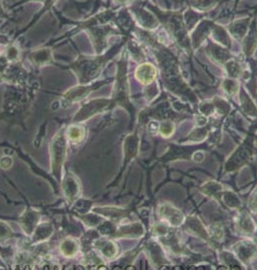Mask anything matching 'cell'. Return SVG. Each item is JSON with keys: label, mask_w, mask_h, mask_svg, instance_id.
I'll return each mask as SVG.
<instances>
[{"label": "cell", "mask_w": 257, "mask_h": 270, "mask_svg": "<svg viewBox=\"0 0 257 270\" xmlns=\"http://www.w3.org/2000/svg\"><path fill=\"white\" fill-rule=\"evenodd\" d=\"M67 153V139L63 131H60L53 138L50 144L51 155V167L53 174L60 179L62 166Z\"/></svg>", "instance_id": "6da1fadb"}, {"label": "cell", "mask_w": 257, "mask_h": 270, "mask_svg": "<svg viewBox=\"0 0 257 270\" xmlns=\"http://www.w3.org/2000/svg\"><path fill=\"white\" fill-rule=\"evenodd\" d=\"M62 187L68 202L72 204L77 199L80 193V185L77 178L72 174L66 175L63 180Z\"/></svg>", "instance_id": "7a4b0ae2"}, {"label": "cell", "mask_w": 257, "mask_h": 270, "mask_svg": "<svg viewBox=\"0 0 257 270\" xmlns=\"http://www.w3.org/2000/svg\"><path fill=\"white\" fill-rule=\"evenodd\" d=\"M39 218L40 214L38 212L34 211L33 209H27L20 218L21 227L27 234H31L38 226Z\"/></svg>", "instance_id": "3957f363"}, {"label": "cell", "mask_w": 257, "mask_h": 270, "mask_svg": "<svg viewBox=\"0 0 257 270\" xmlns=\"http://www.w3.org/2000/svg\"><path fill=\"white\" fill-rule=\"evenodd\" d=\"M95 246L100 250V252L107 258H113L117 254V246L111 240L99 239L95 242Z\"/></svg>", "instance_id": "277c9868"}, {"label": "cell", "mask_w": 257, "mask_h": 270, "mask_svg": "<svg viewBox=\"0 0 257 270\" xmlns=\"http://www.w3.org/2000/svg\"><path fill=\"white\" fill-rule=\"evenodd\" d=\"M79 249L78 242L72 238H66L60 244V251L66 257L74 256Z\"/></svg>", "instance_id": "5b68a950"}, {"label": "cell", "mask_w": 257, "mask_h": 270, "mask_svg": "<svg viewBox=\"0 0 257 270\" xmlns=\"http://www.w3.org/2000/svg\"><path fill=\"white\" fill-rule=\"evenodd\" d=\"M52 231H53V227L51 224L43 223L36 227V229L33 232L34 234H33L32 239L34 242H40L48 238L52 234Z\"/></svg>", "instance_id": "8992f818"}, {"label": "cell", "mask_w": 257, "mask_h": 270, "mask_svg": "<svg viewBox=\"0 0 257 270\" xmlns=\"http://www.w3.org/2000/svg\"><path fill=\"white\" fill-rule=\"evenodd\" d=\"M85 135H86L85 128L79 127V126H74V127L68 128L67 133H66V137L70 141H72L74 143H77V142L81 141L85 137Z\"/></svg>", "instance_id": "52a82bcc"}, {"label": "cell", "mask_w": 257, "mask_h": 270, "mask_svg": "<svg viewBox=\"0 0 257 270\" xmlns=\"http://www.w3.org/2000/svg\"><path fill=\"white\" fill-rule=\"evenodd\" d=\"M143 233L142 227L139 224H132V225H127L119 230H117L116 236H127V237H134V236H140Z\"/></svg>", "instance_id": "ba28073f"}, {"label": "cell", "mask_w": 257, "mask_h": 270, "mask_svg": "<svg viewBox=\"0 0 257 270\" xmlns=\"http://www.w3.org/2000/svg\"><path fill=\"white\" fill-rule=\"evenodd\" d=\"M80 218L87 224L88 226H96L102 222V218L95 214H85V216H80Z\"/></svg>", "instance_id": "9c48e42d"}, {"label": "cell", "mask_w": 257, "mask_h": 270, "mask_svg": "<svg viewBox=\"0 0 257 270\" xmlns=\"http://www.w3.org/2000/svg\"><path fill=\"white\" fill-rule=\"evenodd\" d=\"M11 235H12V232H11L10 227L6 223L0 221V239L9 238Z\"/></svg>", "instance_id": "30bf717a"}, {"label": "cell", "mask_w": 257, "mask_h": 270, "mask_svg": "<svg viewBox=\"0 0 257 270\" xmlns=\"http://www.w3.org/2000/svg\"><path fill=\"white\" fill-rule=\"evenodd\" d=\"M173 132V125L169 122L163 123L160 127V133L162 135H164V136H168L169 135H171Z\"/></svg>", "instance_id": "8fae6325"}, {"label": "cell", "mask_w": 257, "mask_h": 270, "mask_svg": "<svg viewBox=\"0 0 257 270\" xmlns=\"http://www.w3.org/2000/svg\"><path fill=\"white\" fill-rule=\"evenodd\" d=\"M0 162H4V163H5V164L2 165L3 168H8V167H10L11 164H12V159H11L10 157H3V158H1Z\"/></svg>", "instance_id": "7c38bea8"}, {"label": "cell", "mask_w": 257, "mask_h": 270, "mask_svg": "<svg viewBox=\"0 0 257 270\" xmlns=\"http://www.w3.org/2000/svg\"><path fill=\"white\" fill-rule=\"evenodd\" d=\"M0 265H2V261H1V259H0Z\"/></svg>", "instance_id": "4fadbf2b"}]
</instances>
